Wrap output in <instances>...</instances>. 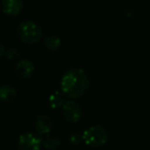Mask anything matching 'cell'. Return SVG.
Returning a JSON list of instances; mask_svg holds the SVG:
<instances>
[{"mask_svg": "<svg viewBox=\"0 0 150 150\" xmlns=\"http://www.w3.org/2000/svg\"><path fill=\"white\" fill-rule=\"evenodd\" d=\"M90 77L81 68H73L66 71L61 79V91L66 97L78 99L83 96L90 88Z\"/></svg>", "mask_w": 150, "mask_h": 150, "instance_id": "1", "label": "cell"}, {"mask_svg": "<svg viewBox=\"0 0 150 150\" xmlns=\"http://www.w3.org/2000/svg\"><path fill=\"white\" fill-rule=\"evenodd\" d=\"M19 38L26 44H35L41 40L42 30L32 21H24L17 29Z\"/></svg>", "mask_w": 150, "mask_h": 150, "instance_id": "2", "label": "cell"}, {"mask_svg": "<svg viewBox=\"0 0 150 150\" xmlns=\"http://www.w3.org/2000/svg\"><path fill=\"white\" fill-rule=\"evenodd\" d=\"M108 131L102 125H93L86 129L82 134V140L91 147H101L108 142Z\"/></svg>", "mask_w": 150, "mask_h": 150, "instance_id": "3", "label": "cell"}, {"mask_svg": "<svg viewBox=\"0 0 150 150\" xmlns=\"http://www.w3.org/2000/svg\"><path fill=\"white\" fill-rule=\"evenodd\" d=\"M42 140L34 133H25L19 137L17 143L18 150H40Z\"/></svg>", "mask_w": 150, "mask_h": 150, "instance_id": "4", "label": "cell"}, {"mask_svg": "<svg viewBox=\"0 0 150 150\" xmlns=\"http://www.w3.org/2000/svg\"><path fill=\"white\" fill-rule=\"evenodd\" d=\"M62 113L68 122L75 123L80 120L82 116V109L79 104L74 101H67L62 106Z\"/></svg>", "mask_w": 150, "mask_h": 150, "instance_id": "5", "label": "cell"}, {"mask_svg": "<svg viewBox=\"0 0 150 150\" xmlns=\"http://www.w3.org/2000/svg\"><path fill=\"white\" fill-rule=\"evenodd\" d=\"M24 7L23 0H2L1 8L5 15L16 17L22 11Z\"/></svg>", "mask_w": 150, "mask_h": 150, "instance_id": "6", "label": "cell"}, {"mask_svg": "<svg viewBox=\"0 0 150 150\" xmlns=\"http://www.w3.org/2000/svg\"><path fill=\"white\" fill-rule=\"evenodd\" d=\"M35 67L34 64L29 60H22L16 66V73L22 79H28L33 75Z\"/></svg>", "mask_w": 150, "mask_h": 150, "instance_id": "7", "label": "cell"}, {"mask_svg": "<svg viewBox=\"0 0 150 150\" xmlns=\"http://www.w3.org/2000/svg\"><path fill=\"white\" fill-rule=\"evenodd\" d=\"M34 125L39 135H48L50 132L52 131V121L50 116L44 114H40L36 117L34 121Z\"/></svg>", "mask_w": 150, "mask_h": 150, "instance_id": "8", "label": "cell"}, {"mask_svg": "<svg viewBox=\"0 0 150 150\" xmlns=\"http://www.w3.org/2000/svg\"><path fill=\"white\" fill-rule=\"evenodd\" d=\"M17 98V91L11 86H0V101L11 103Z\"/></svg>", "mask_w": 150, "mask_h": 150, "instance_id": "9", "label": "cell"}, {"mask_svg": "<svg viewBox=\"0 0 150 150\" xmlns=\"http://www.w3.org/2000/svg\"><path fill=\"white\" fill-rule=\"evenodd\" d=\"M65 97L66 96L61 92L52 93V94L50 96V99H48L50 106L52 107V109H57V108L62 107L65 103Z\"/></svg>", "mask_w": 150, "mask_h": 150, "instance_id": "10", "label": "cell"}, {"mask_svg": "<svg viewBox=\"0 0 150 150\" xmlns=\"http://www.w3.org/2000/svg\"><path fill=\"white\" fill-rule=\"evenodd\" d=\"M43 43L50 52H56L61 47V39L56 35H50L45 37Z\"/></svg>", "mask_w": 150, "mask_h": 150, "instance_id": "11", "label": "cell"}, {"mask_svg": "<svg viewBox=\"0 0 150 150\" xmlns=\"http://www.w3.org/2000/svg\"><path fill=\"white\" fill-rule=\"evenodd\" d=\"M60 140L52 135H46L45 138L42 140L43 146L48 150H56L60 146Z\"/></svg>", "mask_w": 150, "mask_h": 150, "instance_id": "12", "label": "cell"}, {"mask_svg": "<svg viewBox=\"0 0 150 150\" xmlns=\"http://www.w3.org/2000/svg\"><path fill=\"white\" fill-rule=\"evenodd\" d=\"M69 141L72 145H78L82 141V135L78 132H74L69 137Z\"/></svg>", "mask_w": 150, "mask_h": 150, "instance_id": "13", "label": "cell"}, {"mask_svg": "<svg viewBox=\"0 0 150 150\" xmlns=\"http://www.w3.org/2000/svg\"><path fill=\"white\" fill-rule=\"evenodd\" d=\"M20 54H20V52L16 47H11V48H8L7 50H5V56H6L8 59H11V60H13V59L19 58Z\"/></svg>", "mask_w": 150, "mask_h": 150, "instance_id": "14", "label": "cell"}, {"mask_svg": "<svg viewBox=\"0 0 150 150\" xmlns=\"http://www.w3.org/2000/svg\"><path fill=\"white\" fill-rule=\"evenodd\" d=\"M5 50H5V47L2 45V44L0 43V58H1V57H3L5 54Z\"/></svg>", "mask_w": 150, "mask_h": 150, "instance_id": "15", "label": "cell"}]
</instances>
